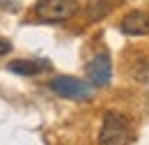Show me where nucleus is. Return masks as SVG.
Masks as SVG:
<instances>
[{
  "mask_svg": "<svg viewBox=\"0 0 149 145\" xmlns=\"http://www.w3.org/2000/svg\"><path fill=\"white\" fill-rule=\"evenodd\" d=\"M131 141V125L126 115L108 111L103 115V125L99 131V145H126Z\"/></svg>",
  "mask_w": 149,
  "mask_h": 145,
  "instance_id": "obj_1",
  "label": "nucleus"
},
{
  "mask_svg": "<svg viewBox=\"0 0 149 145\" xmlns=\"http://www.w3.org/2000/svg\"><path fill=\"white\" fill-rule=\"evenodd\" d=\"M119 30L124 35H149V14L142 9H133L126 16L122 18L119 23Z\"/></svg>",
  "mask_w": 149,
  "mask_h": 145,
  "instance_id": "obj_5",
  "label": "nucleus"
},
{
  "mask_svg": "<svg viewBox=\"0 0 149 145\" xmlns=\"http://www.w3.org/2000/svg\"><path fill=\"white\" fill-rule=\"evenodd\" d=\"M112 5L115 2H94L92 5V9H90V14H92V21H99V18H103V16H108V12L112 9Z\"/></svg>",
  "mask_w": 149,
  "mask_h": 145,
  "instance_id": "obj_8",
  "label": "nucleus"
},
{
  "mask_svg": "<svg viewBox=\"0 0 149 145\" xmlns=\"http://www.w3.org/2000/svg\"><path fill=\"white\" fill-rule=\"evenodd\" d=\"M133 76L138 81H149V58H140L135 65H133Z\"/></svg>",
  "mask_w": 149,
  "mask_h": 145,
  "instance_id": "obj_7",
  "label": "nucleus"
},
{
  "mask_svg": "<svg viewBox=\"0 0 149 145\" xmlns=\"http://www.w3.org/2000/svg\"><path fill=\"white\" fill-rule=\"evenodd\" d=\"M9 49H12V44H9L7 39H0V55H5Z\"/></svg>",
  "mask_w": 149,
  "mask_h": 145,
  "instance_id": "obj_9",
  "label": "nucleus"
},
{
  "mask_svg": "<svg viewBox=\"0 0 149 145\" xmlns=\"http://www.w3.org/2000/svg\"><path fill=\"white\" fill-rule=\"evenodd\" d=\"M87 72V78L94 88H101V85H108L110 83V76H112V62H110V55L108 53H99L94 55L92 60L87 62L85 67Z\"/></svg>",
  "mask_w": 149,
  "mask_h": 145,
  "instance_id": "obj_4",
  "label": "nucleus"
},
{
  "mask_svg": "<svg viewBox=\"0 0 149 145\" xmlns=\"http://www.w3.org/2000/svg\"><path fill=\"white\" fill-rule=\"evenodd\" d=\"M37 16L48 23L67 21L78 12V0H39L35 7Z\"/></svg>",
  "mask_w": 149,
  "mask_h": 145,
  "instance_id": "obj_2",
  "label": "nucleus"
},
{
  "mask_svg": "<svg viewBox=\"0 0 149 145\" xmlns=\"http://www.w3.org/2000/svg\"><path fill=\"white\" fill-rule=\"evenodd\" d=\"M48 88L64 99H90L94 94L92 83H85V81L74 78V76H55L48 83Z\"/></svg>",
  "mask_w": 149,
  "mask_h": 145,
  "instance_id": "obj_3",
  "label": "nucleus"
},
{
  "mask_svg": "<svg viewBox=\"0 0 149 145\" xmlns=\"http://www.w3.org/2000/svg\"><path fill=\"white\" fill-rule=\"evenodd\" d=\"M48 62L46 60H12L7 65V69L12 74H19V76H35L39 74Z\"/></svg>",
  "mask_w": 149,
  "mask_h": 145,
  "instance_id": "obj_6",
  "label": "nucleus"
}]
</instances>
